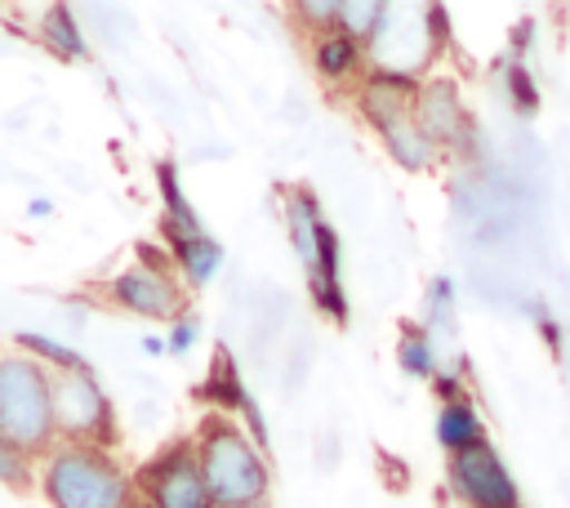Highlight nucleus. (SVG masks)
I'll list each match as a JSON object with an SVG mask.
<instances>
[{"mask_svg": "<svg viewBox=\"0 0 570 508\" xmlns=\"http://www.w3.org/2000/svg\"><path fill=\"white\" fill-rule=\"evenodd\" d=\"M196 459L209 486L214 508H240V504H267L272 490V468L263 446L232 419V414H205L196 437Z\"/></svg>", "mask_w": 570, "mask_h": 508, "instance_id": "nucleus-1", "label": "nucleus"}, {"mask_svg": "<svg viewBox=\"0 0 570 508\" xmlns=\"http://www.w3.org/2000/svg\"><path fill=\"white\" fill-rule=\"evenodd\" d=\"M49 508H129L138 499L134 472L107 446H76L58 441L40 459L36 477Z\"/></svg>", "mask_w": 570, "mask_h": 508, "instance_id": "nucleus-2", "label": "nucleus"}, {"mask_svg": "<svg viewBox=\"0 0 570 508\" xmlns=\"http://www.w3.org/2000/svg\"><path fill=\"white\" fill-rule=\"evenodd\" d=\"M414 94H419V80L414 76H392V71H365L361 76V89H356V107L361 116L374 125L379 143L387 147V156L410 169V174H423L441 160L436 143L419 129L414 120Z\"/></svg>", "mask_w": 570, "mask_h": 508, "instance_id": "nucleus-3", "label": "nucleus"}, {"mask_svg": "<svg viewBox=\"0 0 570 508\" xmlns=\"http://www.w3.org/2000/svg\"><path fill=\"white\" fill-rule=\"evenodd\" d=\"M49 379L53 374L36 356L0 352V437L27 450L31 459H45L58 446Z\"/></svg>", "mask_w": 570, "mask_h": 508, "instance_id": "nucleus-4", "label": "nucleus"}, {"mask_svg": "<svg viewBox=\"0 0 570 508\" xmlns=\"http://www.w3.org/2000/svg\"><path fill=\"white\" fill-rule=\"evenodd\" d=\"M102 294L120 307V312H134L142 321H183L187 316V285L174 276V263H169V250L156 254L151 245H138V263L120 267Z\"/></svg>", "mask_w": 570, "mask_h": 508, "instance_id": "nucleus-5", "label": "nucleus"}, {"mask_svg": "<svg viewBox=\"0 0 570 508\" xmlns=\"http://www.w3.org/2000/svg\"><path fill=\"white\" fill-rule=\"evenodd\" d=\"M49 397H53V432L58 441H76V446H116V406L107 397V388L98 383V374L89 365L80 370H58L49 379Z\"/></svg>", "mask_w": 570, "mask_h": 508, "instance_id": "nucleus-6", "label": "nucleus"}, {"mask_svg": "<svg viewBox=\"0 0 570 508\" xmlns=\"http://www.w3.org/2000/svg\"><path fill=\"white\" fill-rule=\"evenodd\" d=\"M134 490L147 508H214L191 437L169 441L165 450H156L134 472Z\"/></svg>", "mask_w": 570, "mask_h": 508, "instance_id": "nucleus-7", "label": "nucleus"}, {"mask_svg": "<svg viewBox=\"0 0 570 508\" xmlns=\"http://www.w3.org/2000/svg\"><path fill=\"white\" fill-rule=\"evenodd\" d=\"M445 481H450V495H454L463 508H521L517 477L508 472L503 455H499L490 441L450 455Z\"/></svg>", "mask_w": 570, "mask_h": 508, "instance_id": "nucleus-8", "label": "nucleus"}, {"mask_svg": "<svg viewBox=\"0 0 570 508\" xmlns=\"http://www.w3.org/2000/svg\"><path fill=\"white\" fill-rule=\"evenodd\" d=\"M414 120L419 129L436 143V152H459L472 134V120H468V107H463V94L454 80L445 76H428L419 80V94H414Z\"/></svg>", "mask_w": 570, "mask_h": 508, "instance_id": "nucleus-9", "label": "nucleus"}, {"mask_svg": "<svg viewBox=\"0 0 570 508\" xmlns=\"http://www.w3.org/2000/svg\"><path fill=\"white\" fill-rule=\"evenodd\" d=\"M307 285H312V303L330 316V321H347V294H343V272H338V232L330 223H321L316 232V258L307 267Z\"/></svg>", "mask_w": 570, "mask_h": 508, "instance_id": "nucleus-10", "label": "nucleus"}, {"mask_svg": "<svg viewBox=\"0 0 570 508\" xmlns=\"http://www.w3.org/2000/svg\"><path fill=\"white\" fill-rule=\"evenodd\" d=\"M165 250H169V263H174V272L183 276L187 290L209 285L218 276V267H223V245L209 232H196V236L165 232Z\"/></svg>", "mask_w": 570, "mask_h": 508, "instance_id": "nucleus-11", "label": "nucleus"}, {"mask_svg": "<svg viewBox=\"0 0 570 508\" xmlns=\"http://www.w3.org/2000/svg\"><path fill=\"white\" fill-rule=\"evenodd\" d=\"M307 53H312L316 76L330 80V85H347L352 76H365V62H370L365 45L347 40L343 31H321V36H312Z\"/></svg>", "mask_w": 570, "mask_h": 508, "instance_id": "nucleus-12", "label": "nucleus"}, {"mask_svg": "<svg viewBox=\"0 0 570 508\" xmlns=\"http://www.w3.org/2000/svg\"><path fill=\"white\" fill-rule=\"evenodd\" d=\"M321 223H325V214H321L316 192L312 187H294L285 196V236H289L294 254L303 258V267H312V258H316V232H321Z\"/></svg>", "mask_w": 570, "mask_h": 508, "instance_id": "nucleus-13", "label": "nucleus"}, {"mask_svg": "<svg viewBox=\"0 0 570 508\" xmlns=\"http://www.w3.org/2000/svg\"><path fill=\"white\" fill-rule=\"evenodd\" d=\"M200 397L214 406V414H240V406L249 401V388L240 379V365L227 348H214V361H209V379L200 383Z\"/></svg>", "mask_w": 570, "mask_h": 508, "instance_id": "nucleus-14", "label": "nucleus"}, {"mask_svg": "<svg viewBox=\"0 0 570 508\" xmlns=\"http://www.w3.org/2000/svg\"><path fill=\"white\" fill-rule=\"evenodd\" d=\"M156 183H160V201H165L160 232H178V236H196V232H205L200 214L191 209V201H187V192H183V183H178L174 160H160V165H156Z\"/></svg>", "mask_w": 570, "mask_h": 508, "instance_id": "nucleus-15", "label": "nucleus"}, {"mask_svg": "<svg viewBox=\"0 0 570 508\" xmlns=\"http://www.w3.org/2000/svg\"><path fill=\"white\" fill-rule=\"evenodd\" d=\"M436 441H441L450 455H459V450H468V446H481V441H485L481 410H476L468 397L441 406V410H436Z\"/></svg>", "mask_w": 570, "mask_h": 508, "instance_id": "nucleus-16", "label": "nucleus"}, {"mask_svg": "<svg viewBox=\"0 0 570 508\" xmlns=\"http://www.w3.org/2000/svg\"><path fill=\"white\" fill-rule=\"evenodd\" d=\"M40 40H45V49H53V58H62V62H80V58H85V31H80L71 4H53V9L40 13Z\"/></svg>", "mask_w": 570, "mask_h": 508, "instance_id": "nucleus-17", "label": "nucleus"}, {"mask_svg": "<svg viewBox=\"0 0 570 508\" xmlns=\"http://www.w3.org/2000/svg\"><path fill=\"white\" fill-rule=\"evenodd\" d=\"M383 22H387V4L383 0H338V27L334 31H343L347 40L370 49L374 36L383 31Z\"/></svg>", "mask_w": 570, "mask_h": 508, "instance_id": "nucleus-18", "label": "nucleus"}, {"mask_svg": "<svg viewBox=\"0 0 570 508\" xmlns=\"http://www.w3.org/2000/svg\"><path fill=\"white\" fill-rule=\"evenodd\" d=\"M13 352H27V356H36L49 374H58V370H80V365H89L71 343H62V339H49V334H36V330H18L13 334Z\"/></svg>", "mask_w": 570, "mask_h": 508, "instance_id": "nucleus-19", "label": "nucleus"}, {"mask_svg": "<svg viewBox=\"0 0 570 508\" xmlns=\"http://www.w3.org/2000/svg\"><path fill=\"white\" fill-rule=\"evenodd\" d=\"M396 365L410 379H436V348H432L428 325H405V334L396 343Z\"/></svg>", "mask_w": 570, "mask_h": 508, "instance_id": "nucleus-20", "label": "nucleus"}, {"mask_svg": "<svg viewBox=\"0 0 570 508\" xmlns=\"http://www.w3.org/2000/svg\"><path fill=\"white\" fill-rule=\"evenodd\" d=\"M36 477H40V459H31L27 450H18L13 441L0 437V486H9V490H36Z\"/></svg>", "mask_w": 570, "mask_h": 508, "instance_id": "nucleus-21", "label": "nucleus"}, {"mask_svg": "<svg viewBox=\"0 0 570 508\" xmlns=\"http://www.w3.org/2000/svg\"><path fill=\"white\" fill-rule=\"evenodd\" d=\"M432 330H454V285H450V276L428 281V334Z\"/></svg>", "mask_w": 570, "mask_h": 508, "instance_id": "nucleus-22", "label": "nucleus"}, {"mask_svg": "<svg viewBox=\"0 0 570 508\" xmlns=\"http://www.w3.org/2000/svg\"><path fill=\"white\" fill-rule=\"evenodd\" d=\"M294 18H298L312 36L334 31V27H338V0H298V4H294Z\"/></svg>", "mask_w": 570, "mask_h": 508, "instance_id": "nucleus-23", "label": "nucleus"}, {"mask_svg": "<svg viewBox=\"0 0 570 508\" xmlns=\"http://www.w3.org/2000/svg\"><path fill=\"white\" fill-rule=\"evenodd\" d=\"M503 80H508V94H512V107H517V111H534V107H539V85L530 80V71H525L521 62H512V67L503 71Z\"/></svg>", "mask_w": 570, "mask_h": 508, "instance_id": "nucleus-24", "label": "nucleus"}, {"mask_svg": "<svg viewBox=\"0 0 570 508\" xmlns=\"http://www.w3.org/2000/svg\"><path fill=\"white\" fill-rule=\"evenodd\" d=\"M196 334H200V325L191 321V316H183V321H174L169 325V339H165V352H174V356H183L191 343H196Z\"/></svg>", "mask_w": 570, "mask_h": 508, "instance_id": "nucleus-25", "label": "nucleus"}, {"mask_svg": "<svg viewBox=\"0 0 570 508\" xmlns=\"http://www.w3.org/2000/svg\"><path fill=\"white\" fill-rule=\"evenodd\" d=\"M432 388H436L441 406H450V401H463V397H468V392H463V379H459V370H436Z\"/></svg>", "mask_w": 570, "mask_h": 508, "instance_id": "nucleus-26", "label": "nucleus"}, {"mask_svg": "<svg viewBox=\"0 0 570 508\" xmlns=\"http://www.w3.org/2000/svg\"><path fill=\"white\" fill-rule=\"evenodd\" d=\"M49 209H53V205H49V201H40V196H36V201H31V214H36V218H45V214H49Z\"/></svg>", "mask_w": 570, "mask_h": 508, "instance_id": "nucleus-27", "label": "nucleus"}, {"mask_svg": "<svg viewBox=\"0 0 570 508\" xmlns=\"http://www.w3.org/2000/svg\"><path fill=\"white\" fill-rule=\"evenodd\" d=\"M142 348L156 356V352H165V339H142Z\"/></svg>", "mask_w": 570, "mask_h": 508, "instance_id": "nucleus-28", "label": "nucleus"}, {"mask_svg": "<svg viewBox=\"0 0 570 508\" xmlns=\"http://www.w3.org/2000/svg\"><path fill=\"white\" fill-rule=\"evenodd\" d=\"M240 508H272V504H240Z\"/></svg>", "mask_w": 570, "mask_h": 508, "instance_id": "nucleus-29", "label": "nucleus"}, {"mask_svg": "<svg viewBox=\"0 0 570 508\" xmlns=\"http://www.w3.org/2000/svg\"><path fill=\"white\" fill-rule=\"evenodd\" d=\"M129 508H147V504H142V499H134V504H129Z\"/></svg>", "mask_w": 570, "mask_h": 508, "instance_id": "nucleus-30", "label": "nucleus"}]
</instances>
